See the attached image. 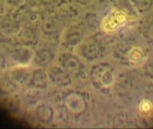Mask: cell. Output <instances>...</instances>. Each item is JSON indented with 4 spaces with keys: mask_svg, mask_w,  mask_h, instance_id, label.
<instances>
[{
    "mask_svg": "<svg viewBox=\"0 0 153 129\" xmlns=\"http://www.w3.org/2000/svg\"><path fill=\"white\" fill-rule=\"evenodd\" d=\"M76 1L81 3L80 4H87L91 0H76Z\"/></svg>",
    "mask_w": 153,
    "mask_h": 129,
    "instance_id": "cell-1",
    "label": "cell"
}]
</instances>
